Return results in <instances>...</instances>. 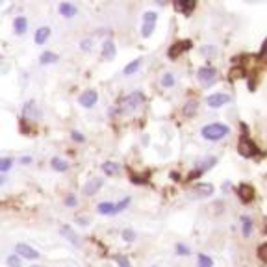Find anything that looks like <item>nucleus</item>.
<instances>
[{
    "label": "nucleus",
    "mask_w": 267,
    "mask_h": 267,
    "mask_svg": "<svg viewBox=\"0 0 267 267\" xmlns=\"http://www.w3.org/2000/svg\"><path fill=\"white\" fill-rule=\"evenodd\" d=\"M123 240H124V241H128V243L136 241V232H134V230H130V228L123 230Z\"/></svg>",
    "instance_id": "2f4dec72"
},
{
    "label": "nucleus",
    "mask_w": 267,
    "mask_h": 267,
    "mask_svg": "<svg viewBox=\"0 0 267 267\" xmlns=\"http://www.w3.org/2000/svg\"><path fill=\"white\" fill-rule=\"evenodd\" d=\"M238 149H240V152H241V156H245V158H251L254 154V152H256V147H254V143H251V141H247V137H243V139H241L240 141V147H238Z\"/></svg>",
    "instance_id": "dca6fc26"
},
{
    "label": "nucleus",
    "mask_w": 267,
    "mask_h": 267,
    "mask_svg": "<svg viewBox=\"0 0 267 267\" xmlns=\"http://www.w3.org/2000/svg\"><path fill=\"white\" fill-rule=\"evenodd\" d=\"M115 262H117L121 267H132L130 262H128V258H124V256H121V254H117V256H115Z\"/></svg>",
    "instance_id": "58836bf2"
},
{
    "label": "nucleus",
    "mask_w": 267,
    "mask_h": 267,
    "mask_svg": "<svg viewBox=\"0 0 267 267\" xmlns=\"http://www.w3.org/2000/svg\"><path fill=\"white\" fill-rule=\"evenodd\" d=\"M152 267H158V266H152Z\"/></svg>",
    "instance_id": "de8ad7c7"
},
{
    "label": "nucleus",
    "mask_w": 267,
    "mask_h": 267,
    "mask_svg": "<svg viewBox=\"0 0 267 267\" xmlns=\"http://www.w3.org/2000/svg\"><path fill=\"white\" fill-rule=\"evenodd\" d=\"M33 267H41V266H33Z\"/></svg>",
    "instance_id": "a18cd8bd"
},
{
    "label": "nucleus",
    "mask_w": 267,
    "mask_h": 267,
    "mask_svg": "<svg viewBox=\"0 0 267 267\" xmlns=\"http://www.w3.org/2000/svg\"><path fill=\"white\" fill-rule=\"evenodd\" d=\"M141 63H143V59H141V58H137V59H134V61H130L128 65L124 67L123 74H124V76H132V74H136V72L139 71Z\"/></svg>",
    "instance_id": "412c9836"
},
{
    "label": "nucleus",
    "mask_w": 267,
    "mask_h": 267,
    "mask_svg": "<svg viewBox=\"0 0 267 267\" xmlns=\"http://www.w3.org/2000/svg\"><path fill=\"white\" fill-rule=\"evenodd\" d=\"M2 184H4V176L0 175V186H2Z\"/></svg>",
    "instance_id": "37998d69"
},
{
    "label": "nucleus",
    "mask_w": 267,
    "mask_h": 267,
    "mask_svg": "<svg viewBox=\"0 0 267 267\" xmlns=\"http://www.w3.org/2000/svg\"><path fill=\"white\" fill-rule=\"evenodd\" d=\"M100 52H102V58L111 61V59H115V56H117V46H115V43L111 39H106V41H102Z\"/></svg>",
    "instance_id": "1a4fd4ad"
},
{
    "label": "nucleus",
    "mask_w": 267,
    "mask_h": 267,
    "mask_svg": "<svg viewBox=\"0 0 267 267\" xmlns=\"http://www.w3.org/2000/svg\"><path fill=\"white\" fill-rule=\"evenodd\" d=\"M15 254H19L20 258H24V260H37L41 256L39 251L30 247L28 243H17L15 245Z\"/></svg>",
    "instance_id": "7ed1b4c3"
},
{
    "label": "nucleus",
    "mask_w": 267,
    "mask_h": 267,
    "mask_svg": "<svg viewBox=\"0 0 267 267\" xmlns=\"http://www.w3.org/2000/svg\"><path fill=\"white\" fill-rule=\"evenodd\" d=\"M189 46H191V43H189V41H182V43H178V41H176L175 45H173V46L169 48V58L175 59L176 56H180V54H182L184 50H188Z\"/></svg>",
    "instance_id": "a211bd4d"
},
{
    "label": "nucleus",
    "mask_w": 267,
    "mask_h": 267,
    "mask_svg": "<svg viewBox=\"0 0 267 267\" xmlns=\"http://www.w3.org/2000/svg\"><path fill=\"white\" fill-rule=\"evenodd\" d=\"M2 2H4V0H0V4H2Z\"/></svg>",
    "instance_id": "c03bdc74"
},
{
    "label": "nucleus",
    "mask_w": 267,
    "mask_h": 267,
    "mask_svg": "<svg viewBox=\"0 0 267 267\" xmlns=\"http://www.w3.org/2000/svg\"><path fill=\"white\" fill-rule=\"evenodd\" d=\"M93 48V39H82L80 41V50H84V52H87V50H91Z\"/></svg>",
    "instance_id": "72a5a7b5"
},
{
    "label": "nucleus",
    "mask_w": 267,
    "mask_h": 267,
    "mask_svg": "<svg viewBox=\"0 0 267 267\" xmlns=\"http://www.w3.org/2000/svg\"><path fill=\"white\" fill-rule=\"evenodd\" d=\"M22 113H24V117L30 121H37V119H41V110L37 108V104H35V100H28V102H24V106H22Z\"/></svg>",
    "instance_id": "0eeeda50"
},
{
    "label": "nucleus",
    "mask_w": 267,
    "mask_h": 267,
    "mask_svg": "<svg viewBox=\"0 0 267 267\" xmlns=\"http://www.w3.org/2000/svg\"><path fill=\"white\" fill-rule=\"evenodd\" d=\"M11 167H13V160H11V158H7V156L0 158V175L11 171Z\"/></svg>",
    "instance_id": "bb28decb"
},
{
    "label": "nucleus",
    "mask_w": 267,
    "mask_h": 267,
    "mask_svg": "<svg viewBox=\"0 0 267 267\" xmlns=\"http://www.w3.org/2000/svg\"><path fill=\"white\" fill-rule=\"evenodd\" d=\"M215 163H217V158H214V156H210V158H206V160H202L201 165H199V169H197V175H202V173H206L208 169H212V167H214Z\"/></svg>",
    "instance_id": "b1692460"
},
{
    "label": "nucleus",
    "mask_w": 267,
    "mask_h": 267,
    "mask_svg": "<svg viewBox=\"0 0 267 267\" xmlns=\"http://www.w3.org/2000/svg\"><path fill=\"white\" fill-rule=\"evenodd\" d=\"M20 258L19 254H11V256H7V260H6V264H7V267H20Z\"/></svg>",
    "instance_id": "c756f323"
},
{
    "label": "nucleus",
    "mask_w": 267,
    "mask_h": 267,
    "mask_svg": "<svg viewBox=\"0 0 267 267\" xmlns=\"http://www.w3.org/2000/svg\"><path fill=\"white\" fill-rule=\"evenodd\" d=\"M97 212L100 215H115L117 214V204L115 202H100L97 206Z\"/></svg>",
    "instance_id": "f3484780"
},
{
    "label": "nucleus",
    "mask_w": 267,
    "mask_h": 267,
    "mask_svg": "<svg viewBox=\"0 0 267 267\" xmlns=\"http://www.w3.org/2000/svg\"><path fill=\"white\" fill-rule=\"evenodd\" d=\"M197 110H199V104L193 100V102H188V106L184 108V113H186V115H191V113H195Z\"/></svg>",
    "instance_id": "f704fd0d"
},
{
    "label": "nucleus",
    "mask_w": 267,
    "mask_h": 267,
    "mask_svg": "<svg viewBox=\"0 0 267 267\" xmlns=\"http://www.w3.org/2000/svg\"><path fill=\"white\" fill-rule=\"evenodd\" d=\"M141 102H143V93H141V91H134V93H130L128 97H124L123 100H121L119 111H121V113H130V111L137 110Z\"/></svg>",
    "instance_id": "f03ea898"
},
{
    "label": "nucleus",
    "mask_w": 267,
    "mask_h": 267,
    "mask_svg": "<svg viewBox=\"0 0 267 267\" xmlns=\"http://www.w3.org/2000/svg\"><path fill=\"white\" fill-rule=\"evenodd\" d=\"M74 223L80 225V227H87V225L91 223V219H89V217H85V215H78V217L74 219Z\"/></svg>",
    "instance_id": "e433bc0d"
},
{
    "label": "nucleus",
    "mask_w": 267,
    "mask_h": 267,
    "mask_svg": "<svg viewBox=\"0 0 267 267\" xmlns=\"http://www.w3.org/2000/svg\"><path fill=\"white\" fill-rule=\"evenodd\" d=\"M115 204H117V214H121V212H124V210H126V206L130 204V197H126V199L115 202Z\"/></svg>",
    "instance_id": "c9c22d12"
},
{
    "label": "nucleus",
    "mask_w": 267,
    "mask_h": 267,
    "mask_svg": "<svg viewBox=\"0 0 267 267\" xmlns=\"http://www.w3.org/2000/svg\"><path fill=\"white\" fill-rule=\"evenodd\" d=\"M59 232H61V234L65 236V238H67V240H69V241H71V243H74V245H80L78 236L74 234V232H72V230H71V228H69V227H61V228H59Z\"/></svg>",
    "instance_id": "a878e982"
},
{
    "label": "nucleus",
    "mask_w": 267,
    "mask_h": 267,
    "mask_svg": "<svg viewBox=\"0 0 267 267\" xmlns=\"http://www.w3.org/2000/svg\"><path fill=\"white\" fill-rule=\"evenodd\" d=\"M76 204H78V199H76L74 195H67L65 197V206H69V208H74Z\"/></svg>",
    "instance_id": "4c0bfd02"
},
{
    "label": "nucleus",
    "mask_w": 267,
    "mask_h": 267,
    "mask_svg": "<svg viewBox=\"0 0 267 267\" xmlns=\"http://www.w3.org/2000/svg\"><path fill=\"white\" fill-rule=\"evenodd\" d=\"M158 4H160V6H163V4H165V2H167V0H156Z\"/></svg>",
    "instance_id": "79ce46f5"
},
{
    "label": "nucleus",
    "mask_w": 267,
    "mask_h": 267,
    "mask_svg": "<svg viewBox=\"0 0 267 267\" xmlns=\"http://www.w3.org/2000/svg\"><path fill=\"white\" fill-rule=\"evenodd\" d=\"M102 186H104V178H89V182L84 186V193L87 197H89V195H97Z\"/></svg>",
    "instance_id": "9b49d317"
},
{
    "label": "nucleus",
    "mask_w": 267,
    "mask_h": 267,
    "mask_svg": "<svg viewBox=\"0 0 267 267\" xmlns=\"http://www.w3.org/2000/svg\"><path fill=\"white\" fill-rule=\"evenodd\" d=\"M58 13L63 17V19H72L78 15V7L71 4V2H59L58 4Z\"/></svg>",
    "instance_id": "6e6552de"
},
{
    "label": "nucleus",
    "mask_w": 267,
    "mask_h": 267,
    "mask_svg": "<svg viewBox=\"0 0 267 267\" xmlns=\"http://www.w3.org/2000/svg\"><path fill=\"white\" fill-rule=\"evenodd\" d=\"M193 193L197 199H206V197H212L214 195V186L212 184H197L195 188H193Z\"/></svg>",
    "instance_id": "f8f14e48"
},
{
    "label": "nucleus",
    "mask_w": 267,
    "mask_h": 267,
    "mask_svg": "<svg viewBox=\"0 0 267 267\" xmlns=\"http://www.w3.org/2000/svg\"><path fill=\"white\" fill-rule=\"evenodd\" d=\"M102 171H104V175L113 176V175H117L119 171H121V165H119L117 162H104V163H102Z\"/></svg>",
    "instance_id": "5701e85b"
},
{
    "label": "nucleus",
    "mask_w": 267,
    "mask_h": 267,
    "mask_svg": "<svg viewBox=\"0 0 267 267\" xmlns=\"http://www.w3.org/2000/svg\"><path fill=\"white\" fill-rule=\"evenodd\" d=\"M215 76H217V71H215L214 67L210 65H204L201 67L199 71H197V78H199V82L204 85H212L215 82Z\"/></svg>",
    "instance_id": "39448f33"
},
{
    "label": "nucleus",
    "mask_w": 267,
    "mask_h": 267,
    "mask_svg": "<svg viewBox=\"0 0 267 267\" xmlns=\"http://www.w3.org/2000/svg\"><path fill=\"white\" fill-rule=\"evenodd\" d=\"M59 59V56L56 52H50V50H45V52L39 56V63L41 65H52Z\"/></svg>",
    "instance_id": "aec40b11"
},
{
    "label": "nucleus",
    "mask_w": 267,
    "mask_h": 267,
    "mask_svg": "<svg viewBox=\"0 0 267 267\" xmlns=\"http://www.w3.org/2000/svg\"><path fill=\"white\" fill-rule=\"evenodd\" d=\"M33 160H32V156H22V158H19V163L20 165H30Z\"/></svg>",
    "instance_id": "a19ab883"
},
{
    "label": "nucleus",
    "mask_w": 267,
    "mask_h": 267,
    "mask_svg": "<svg viewBox=\"0 0 267 267\" xmlns=\"http://www.w3.org/2000/svg\"><path fill=\"white\" fill-rule=\"evenodd\" d=\"M199 267H204V266H199Z\"/></svg>",
    "instance_id": "49530a36"
},
{
    "label": "nucleus",
    "mask_w": 267,
    "mask_h": 267,
    "mask_svg": "<svg viewBox=\"0 0 267 267\" xmlns=\"http://www.w3.org/2000/svg\"><path fill=\"white\" fill-rule=\"evenodd\" d=\"M230 100H232V98H230V95H228V93H212V95H208V97H206V104H208L210 108L217 110V108L227 106Z\"/></svg>",
    "instance_id": "20e7f679"
},
{
    "label": "nucleus",
    "mask_w": 267,
    "mask_h": 267,
    "mask_svg": "<svg viewBox=\"0 0 267 267\" xmlns=\"http://www.w3.org/2000/svg\"><path fill=\"white\" fill-rule=\"evenodd\" d=\"M154 30H156V22H143L141 24V37H150L152 33H154Z\"/></svg>",
    "instance_id": "393cba45"
},
{
    "label": "nucleus",
    "mask_w": 267,
    "mask_h": 267,
    "mask_svg": "<svg viewBox=\"0 0 267 267\" xmlns=\"http://www.w3.org/2000/svg\"><path fill=\"white\" fill-rule=\"evenodd\" d=\"M241 234L245 236V238H249V236L253 234V219L247 217V215L241 217Z\"/></svg>",
    "instance_id": "4be33fe9"
},
{
    "label": "nucleus",
    "mask_w": 267,
    "mask_h": 267,
    "mask_svg": "<svg viewBox=\"0 0 267 267\" xmlns=\"http://www.w3.org/2000/svg\"><path fill=\"white\" fill-rule=\"evenodd\" d=\"M195 0H175V7L176 11H180L184 15H189L193 9H195Z\"/></svg>",
    "instance_id": "4468645a"
},
{
    "label": "nucleus",
    "mask_w": 267,
    "mask_h": 267,
    "mask_svg": "<svg viewBox=\"0 0 267 267\" xmlns=\"http://www.w3.org/2000/svg\"><path fill=\"white\" fill-rule=\"evenodd\" d=\"M162 85L163 87H173V85H175V74H173V72H163Z\"/></svg>",
    "instance_id": "cd10ccee"
},
{
    "label": "nucleus",
    "mask_w": 267,
    "mask_h": 267,
    "mask_svg": "<svg viewBox=\"0 0 267 267\" xmlns=\"http://www.w3.org/2000/svg\"><path fill=\"white\" fill-rule=\"evenodd\" d=\"M175 251H176V254H180V256H188V254L191 253L188 245H184V243H176Z\"/></svg>",
    "instance_id": "7c9ffc66"
},
{
    "label": "nucleus",
    "mask_w": 267,
    "mask_h": 267,
    "mask_svg": "<svg viewBox=\"0 0 267 267\" xmlns=\"http://www.w3.org/2000/svg\"><path fill=\"white\" fill-rule=\"evenodd\" d=\"M201 134H202V137L208 139V141H219V139H223V137H227L228 134H230V128L223 123H212V124L202 126Z\"/></svg>",
    "instance_id": "f257e3e1"
},
{
    "label": "nucleus",
    "mask_w": 267,
    "mask_h": 267,
    "mask_svg": "<svg viewBox=\"0 0 267 267\" xmlns=\"http://www.w3.org/2000/svg\"><path fill=\"white\" fill-rule=\"evenodd\" d=\"M97 100H98V93L95 89H85L78 97V104L82 108H93V106L97 104Z\"/></svg>",
    "instance_id": "423d86ee"
},
{
    "label": "nucleus",
    "mask_w": 267,
    "mask_h": 267,
    "mask_svg": "<svg viewBox=\"0 0 267 267\" xmlns=\"http://www.w3.org/2000/svg\"><path fill=\"white\" fill-rule=\"evenodd\" d=\"M197 262H199V266H204V267L214 266V260H212L210 256H206V254H199V256H197Z\"/></svg>",
    "instance_id": "c85d7f7f"
},
{
    "label": "nucleus",
    "mask_w": 267,
    "mask_h": 267,
    "mask_svg": "<svg viewBox=\"0 0 267 267\" xmlns=\"http://www.w3.org/2000/svg\"><path fill=\"white\" fill-rule=\"evenodd\" d=\"M158 13L156 11H145L143 13V22H156Z\"/></svg>",
    "instance_id": "473e14b6"
},
{
    "label": "nucleus",
    "mask_w": 267,
    "mask_h": 267,
    "mask_svg": "<svg viewBox=\"0 0 267 267\" xmlns=\"http://www.w3.org/2000/svg\"><path fill=\"white\" fill-rule=\"evenodd\" d=\"M50 167H52L56 173H65V171H69V162L67 160H63V158H59V156H54L52 160H50Z\"/></svg>",
    "instance_id": "2eb2a0df"
},
{
    "label": "nucleus",
    "mask_w": 267,
    "mask_h": 267,
    "mask_svg": "<svg viewBox=\"0 0 267 267\" xmlns=\"http://www.w3.org/2000/svg\"><path fill=\"white\" fill-rule=\"evenodd\" d=\"M71 137H72V141H76V143H84V141H85V137L82 136L80 132H72Z\"/></svg>",
    "instance_id": "ea45409f"
},
{
    "label": "nucleus",
    "mask_w": 267,
    "mask_h": 267,
    "mask_svg": "<svg viewBox=\"0 0 267 267\" xmlns=\"http://www.w3.org/2000/svg\"><path fill=\"white\" fill-rule=\"evenodd\" d=\"M50 33H52L50 26H39L37 30H35V33H33V43L39 46L45 45L46 41L50 39Z\"/></svg>",
    "instance_id": "9d476101"
},
{
    "label": "nucleus",
    "mask_w": 267,
    "mask_h": 267,
    "mask_svg": "<svg viewBox=\"0 0 267 267\" xmlns=\"http://www.w3.org/2000/svg\"><path fill=\"white\" fill-rule=\"evenodd\" d=\"M238 195H240V199L243 202H251L253 201V197H254V191L251 186H247V184H243V186H240L238 188Z\"/></svg>",
    "instance_id": "6ab92c4d"
},
{
    "label": "nucleus",
    "mask_w": 267,
    "mask_h": 267,
    "mask_svg": "<svg viewBox=\"0 0 267 267\" xmlns=\"http://www.w3.org/2000/svg\"><path fill=\"white\" fill-rule=\"evenodd\" d=\"M28 32V19L24 15H19L13 19V33L15 35H24Z\"/></svg>",
    "instance_id": "ddd939ff"
}]
</instances>
